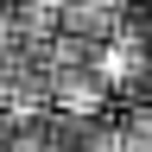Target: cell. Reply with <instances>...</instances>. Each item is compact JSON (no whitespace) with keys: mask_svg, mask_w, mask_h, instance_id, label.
<instances>
[{"mask_svg":"<svg viewBox=\"0 0 152 152\" xmlns=\"http://www.w3.org/2000/svg\"><path fill=\"white\" fill-rule=\"evenodd\" d=\"M108 76H102V64H57L51 70V108H64V114H102L108 108Z\"/></svg>","mask_w":152,"mask_h":152,"instance_id":"6da1fadb","label":"cell"},{"mask_svg":"<svg viewBox=\"0 0 152 152\" xmlns=\"http://www.w3.org/2000/svg\"><path fill=\"white\" fill-rule=\"evenodd\" d=\"M57 13H64V32L83 38V45H114L127 26V0H57Z\"/></svg>","mask_w":152,"mask_h":152,"instance_id":"7a4b0ae2","label":"cell"},{"mask_svg":"<svg viewBox=\"0 0 152 152\" xmlns=\"http://www.w3.org/2000/svg\"><path fill=\"white\" fill-rule=\"evenodd\" d=\"M121 133H127V152H152V102H133L121 114Z\"/></svg>","mask_w":152,"mask_h":152,"instance_id":"3957f363","label":"cell"},{"mask_svg":"<svg viewBox=\"0 0 152 152\" xmlns=\"http://www.w3.org/2000/svg\"><path fill=\"white\" fill-rule=\"evenodd\" d=\"M7 140H13V114L0 108V152H7Z\"/></svg>","mask_w":152,"mask_h":152,"instance_id":"277c9868","label":"cell"}]
</instances>
